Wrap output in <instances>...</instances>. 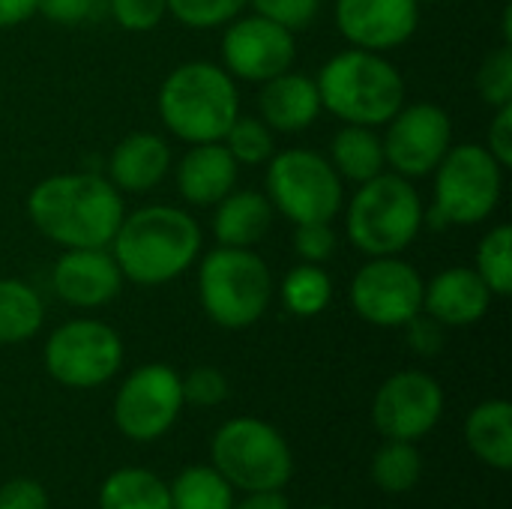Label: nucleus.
I'll list each match as a JSON object with an SVG mask.
<instances>
[{"label":"nucleus","instance_id":"412c9836","mask_svg":"<svg viewBox=\"0 0 512 509\" xmlns=\"http://www.w3.org/2000/svg\"><path fill=\"white\" fill-rule=\"evenodd\" d=\"M171 171V147L156 132H132L108 156V180L117 192H150Z\"/></svg>","mask_w":512,"mask_h":509},{"label":"nucleus","instance_id":"79ce46f5","mask_svg":"<svg viewBox=\"0 0 512 509\" xmlns=\"http://www.w3.org/2000/svg\"><path fill=\"white\" fill-rule=\"evenodd\" d=\"M39 9V0H0V30L18 27L27 18H33Z\"/></svg>","mask_w":512,"mask_h":509},{"label":"nucleus","instance_id":"4c0bfd02","mask_svg":"<svg viewBox=\"0 0 512 509\" xmlns=\"http://www.w3.org/2000/svg\"><path fill=\"white\" fill-rule=\"evenodd\" d=\"M108 9V0H39V15L54 24H87Z\"/></svg>","mask_w":512,"mask_h":509},{"label":"nucleus","instance_id":"393cba45","mask_svg":"<svg viewBox=\"0 0 512 509\" xmlns=\"http://www.w3.org/2000/svg\"><path fill=\"white\" fill-rule=\"evenodd\" d=\"M99 509H171V492L147 468H120L105 477Z\"/></svg>","mask_w":512,"mask_h":509},{"label":"nucleus","instance_id":"a19ab883","mask_svg":"<svg viewBox=\"0 0 512 509\" xmlns=\"http://www.w3.org/2000/svg\"><path fill=\"white\" fill-rule=\"evenodd\" d=\"M486 150L504 165H512V102L495 108V117L489 123V138H486Z\"/></svg>","mask_w":512,"mask_h":509},{"label":"nucleus","instance_id":"6ab92c4d","mask_svg":"<svg viewBox=\"0 0 512 509\" xmlns=\"http://www.w3.org/2000/svg\"><path fill=\"white\" fill-rule=\"evenodd\" d=\"M258 117L273 129V132H285V135H294V132H306L318 114L324 111L321 108V96H318V84L312 75L306 72H282L270 81L261 84V93H258Z\"/></svg>","mask_w":512,"mask_h":509},{"label":"nucleus","instance_id":"4468645a","mask_svg":"<svg viewBox=\"0 0 512 509\" xmlns=\"http://www.w3.org/2000/svg\"><path fill=\"white\" fill-rule=\"evenodd\" d=\"M297 60V39L288 27L264 15H237L225 24L222 36V69L237 81L264 84L288 69Z\"/></svg>","mask_w":512,"mask_h":509},{"label":"nucleus","instance_id":"c03bdc74","mask_svg":"<svg viewBox=\"0 0 512 509\" xmlns=\"http://www.w3.org/2000/svg\"><path fill=\"white\" fill-rule=\"evenodd\" d=\"M501 33H504V42H512V9H504V21H501Z\"/></svg>","mask_w":512,"mask_h":509},{"label":"nucleus","instance_id":"7c9ffc66","mask_svg":"<svg viewBox=\"0 0 512 509\" xmlns=\"http://www.w3.org/2000/svg\"><path fill=\"white\" fill-rule=\"evenodd\" d=\"M222 144L228 147L237 165H267V159L276 153V132L261 117L237 114Z\"/></svg>","mask_w":512,"mask_h":509},{"label":"nucleus","instance_id":"20e7f679","mask_svg":"<svg viewBox=\"0 0 512 509\" xmlns=\"http://www.w3.org/2000/svg\"><path fill=\"white\" fill-rule=\"evenodd\" d=\"M156 108L165 129L180 141H222L240 114L237 81L219 63L189 60L165 75Z\"/></svg>","mask_w":512,"mask_h":509},{"label":"nucleus","instance_id":"c9c22d12","mask_svg":"<svg viewBox=\"0 0 512 509\" xmlns=\"http://www.w3.org/2000/svg\"><path fill=\"white\" fill-rule=\"evenodd\" d=\"M105 12L123 30L147 33V30H156L162 18L168 15V0H108Z\"/></svg>","mask_w":512,"mask_h":509},{"label":"nucleus","instance_id":"58836bf2","mask_svg":"<svg viewBox=\"0 0 512 509\" xmlns=\"http://www.w3.org/2000/svg\"><path fill=\"white\" fill-rule=\"evenodd\" d=\"M0 509H51V501L42 483L15 477L0 486Z\"/></svg>","mask_w":512,"mask_h":509},{"label":"nucleus","instance_id":"423d86ee","mask_svg":"<svg viewBox=\"0 0 512 509\" xmlns=\"http://www.w3.org/2000/svg\"><path fill=\"white\" fill-rule=\"evenodd\" d=\"M273 273L255 249L216 246L198 267V300L207 318L225 330L258 324L273 303Z\"/></svg>","mask_w":512,"mask_h":509},{"label":"nucleus","instance_id":"dca6fc26","mask_svg":"<svg viewBox=\"0 0 512 509\" xmlns=\"http://www.w3.org/2000/svg\"><path fill=\"white\" fill-rule=\"evenodd\" d=\"M339 33L351 48L390 51L405 45L420 27L417 0H336L333 9Z\"/></svg>","mask_w":512,"mask_h":509},{"label":"nucleus","instance_id":"cd10ccee","mask_svg":"<svg viewBox=\"0 0 512 509\" xmlns=\"http://www.w3.org/2000/svg\"><path fill=\"white\" fill-rule=\"evenodd\" d=\"M171 509H231L234 486L210 465H192L168 486Z\"/></svg>","mask_w":512,"mask_h":509},{"label":"nucleus","instance_id":"f3484780","mask_svg":"<svg viewBox=\"0 0 512 509\" xmlns=\"http://www.w3.org/2000/svg\"><path fill=\"white\" fill-rule=\"evenodd\" d=\"M123 273L108 246L102 249H63L51 270L54 294L75 309H99L123 288Z\"/></svg>","mask_w":512,"mask_h":509},{"label":"nucleus","instance_id":"4be33fe9","mask_svg":"<svg viewBox=\"0 0 512 509\" xmlns=\"http://www.w3.org/2000/svg\"><path fill=\"white\" fill-rule=\"evenodd\" d=\"M213 237L219 246L252 249L261 243L273 225V204L264 192L231 189L219 204H213Z\"/></svg>","mask_w":512,"mask_h":509},{"label":"nucleus","instance_id":"f03ea898","mask_svg":"<svg viewBox=\"0 0 512 509\" xmlns=\"http://www.w3.org/2000/svg\"><path fill=\"white\" fill-rule=\"evenodd\" d=\"M201 243V225L192 213L171 204H147L123 216L108 249L123 279L153 288L195 267Z\"/></svg>","mask_w":512,"mask_h":509},{"label":"nucleus","instance_id":"39448f33","mask_svg":"<svg viewBox=\"0 0 512 509\" xmlns=\"http://www.w3.org/2000/svg\"><path fill=\"white\" fill-rule=\"evenodd\" d=\"M426 207L414 183L381 171L357 186L345 207V231L354 249L369 258L402 255L423 231Z\"/></svg>","mask_w":512,"mask_h":509},{"label":"nucleus","instance_id":"7ed1b4c3","mask_svg":"<svg viewBox=\"0 0 512 509\" xmlns=\"http://www.w3.org/2000/svg\"><path fill=\"white\" fill-rule=\"evenodd\" d=\"M321 108L354 126H387L405 105V78L378 51L348 48L333 54L315 75Z\"/></svg>","mask_w":512,"mask_h":509},{"label":"nucleus","instance_id":"2f4dec72","mask_svg":"<svg viewBox=\"0 0 512 509\" xmlns=\"http://www.w3.org/2000/svg\"><path fill=\"white\" fill-rule=\"evenodd\" d=\"M477 90L486 105L501 108L512 102V42L492 48L477 69Z\"/></svg>","mask_w":512,"mask_h":509},{"label":"nucleus","instance_id":"ddd939ff","mask_svg":"<svg viewBox=\"0 0 512 509\" xmlns=\"http://www.w3.org/2000/svg\"><path fill=\"white\" fill-rule=\"evenodd\" d=\"M381 141L387 168L405 180H420L429 177L453 147V120L435 102L402 105L390 117Z\"/></svg>","mask_w":512,"mask_h":509},{"label":"nucleus","instance_id":"2eb2a0df","mask_svg":"<svg viewBox=\"0 0 512 509\" xmlns=\"http://www.w3.org/2000/svg\"><path fill=\"white\" fill-rule=\"evenodd\" d=\"M444 417V390L441 384L417 369L390 375L372 402V423L387 441L426 438Z\"/></svg>","mask_w":512,"mask_h":509},{"label":"nucleus","instance_id":"e433bc0d","mask_svg":"<svg viewBox=\"0 0 512 509\" xmlns=\"http://www.w3.org/2000/svg\"><path fill=\"white\" fill-rule=\"evenodd\" d=\"M252 9L282 27H288L291 33L306 30L321 9V0H249Z\"/></svg>","mask_w":512,"mask_h":509},{"label":"nucleus","instance_id":"bb28decb","mask_svg":"<svg viewBox=\"0 0 512 509\" xmlns=\"http://www.w3.org/2000/svg\"><path fill=\"white\" fill-rule=\"evenodd\" d=\"M279 297L282 306L297 315V318H315L321 315L330 300H333V279L324 270V264H306L300 261L297 267H291L279 285Z\"/></svg>","mask_w":512,"mask_h":509},{"label":"nucleus","instance_id":"f8f14e48","mask_svg":"<svg viewBox=\"0 0 512 509\" xmlns=\"http://www.w3.org/2000/svg\"><path fill=\"white\" fill-rule=\"evenodd\" d=\"M423 276L399 255L369 258L351 279V306L372 327H405L423 312Z\"/></svg>","mask_w":512,"mask_h":509},{"label":"nucleus","instance_id":"37998d69","mask_svg":"<svg viewBox=\"0 0 512 509\" xmlns=\"http://www.w3.org/2000/svg\"><path fill=\"white\" fill-rule=\"evenodd\" d=\"M231 509H291L288 507V498L282 495V489L276 492H246V498Z\"/></svg>","mask_w":512,"mask_h":509},{"label":"nucleus","instance_id":"1a4fd4ad","mask_svg":"<svg viewBox=\"0 0 512 509\" xmlns=\"http://www.w3.org/2000/svg\"><path fill=\"white\" fill-rule=\"evenodd\" d=\"M213 468L240 492H276L294 474L288 441L258 417H234L213 435Z\"/></svg>","mask_w":512,"mask_h":509},{"label":"nucleus","instance_id":"a878e982","mask_svg":"<svg viewBox=\"0 0 512 509\" xmlns=\"http://www.w3.org/2000/svg\"><path fill=\"white\" fill-rule=\"evenodd\" d=\"M45 303L21 279H0V345H21L42 330Z\"/></svg>","mask_w":512,"mask_h":509},{"label":"nucleus","instance_id":"a211bd4d","mask_svg":"<svg viewBox=\"0 0 512 509\" xmlns=\"http://www.w3.org/2000/svg\"><path fill=\"white\" fill-rule=\"evenodd\" d=\"M492 306V291L474 267H447L423 288V312L444 327H471Z\"/></svg>","mask_w":512,"mask_h":509},{"label":"nucleus","instance_id":"ea45409f","mask_svg":"<svg viewBox=\"0 0 512 509\" xmlns=\"http://www.w3.org/2000/svg\"><path fill=\"white\" fill-rule=\"evenodd\" d=\"M405 330H408V348L420 357H435L444 348V324H438L426 312L414 315L405 324Z\"/></svg>","mask_w":512,"mask_h":509},{"label":"nucleus","instance_id":"6e6552de","mask_svg":"<svg viewBox=\"0 0 512 509\" xmlns=\"http://www.w3.org/2000/svg\"><path fill=\"white\" fill-rule=\"evenodd\" d=\"M267 201L288 222H333L345 207V180L327 156L309 147L276 150L267 159Z\"/></svg>","mask_w":512,"mask_h":509},{"label":"nucleus","instance_id":"c85d7f7f","mask_svg":"<svg viewBox=\"0 0 512 509\" xmlns=\"http://www.w3.org/2000/svg\"><path fill=\"white\" fill-rule=\"evenodd\" d=\"M423 477V456L411 441H387L372 459V480L387 495H408Z\"/></svg>","mask_w":512,"mask_h":509},{"label":"nucleus","instance_id":"473e14b6","mask_svg":"<svg viewBox=\"0 0 512 509\" xmlns=\"http://www.w3.org/2000/svg\"><path fill=\"white\" fill-rule=\"evenodd\" d=\"M249 0H168V12L192 30H213L234 21Z\"/></svg>","mask_w":512,"mask_h":509},{"label":"nucleus","instance_id":"9b49d317","mask_svg":"<svg viewBox=\"0 0 512 509\" xmlns=\"http://www.w3.org/2000/svg\"><path fill=\"white\" fill-rule=\"evenodd\" d=\"M180 375L165 363H147L126 375L114 396V426L123 438L147 444L162 438L183 411Z\"/></svg>","mask_w":512,"mask_h":509},{"label":"nucleus","instance_id":"9d476101","mask_svg":"<svg viewBox=\"0 0 512 509\" xmlns=\"http://www.w3.org/2000/svg\"><path fill=\"white\" fill-rule=\"evenodd\" d=\"M45 372L69 390H96L123 366V339L114 327L96 318L60 324L42 348Z\"/></svg>","mask_w":512,"mask_h":509},{"label":"nucleus","instance_id":"aec40b11","mask_svg":"<svg viewBox=\"0 0 512 509\" xmlns=\"http://www.w3.org/2000/svg\"><path fill=\"white\" fill-rule=\"evenodd\" d=\"M240 165L222 141L192 144L177 162V189L192 207H213L237 186Z\"/></svg>","mask_w":512,"mask_h":509},{"label":"nucleus","instance_id":"b1692460","mask_svg":"<svg viewBox=\"0 0 512 509\" xmlns=\"http://www.w3.org/2000/svg\"><path fill=\"white\" fill-rule=\"evenodd\" d=\"M327 159L345 183H357V186L378 177L387 168L381 135L372 126H354V123H345L333 135Z\"/></svg>","mask_w":512,"mask_h":509},{"label":"nucleus","instance_id":"f257e3e1","mask_svg":"<svg viewBox=\"0 0 512 509\" xmlns=\"http://www.w3.org/2000/svg\"><path fill=\"white\" fill-rule=\"evenodd\" d=\"M126 216L123 192L105 174L69 171L39 180L27 195V219L60 249H102Z\"/></svg>","mask_w":512,"mask_h":509},{"label":"nucleus","instance_id":"49530a36","mask_svg":"<svg viewBox=\"0 0 512 509\" xmlns=\"http://www.w3.org/2000/svg\"><path fill=\"white\" fill-rule=\"evenodd\" d=\"M417 3H432V0H417Z\"/></svg>","mask_w":512,"mask_h":509},{"label":"nucleus","instance_id":"a18cd8bd","mask_svg":"<svg viewBox=\"0 0 512 509\" xmlns=\"http://www.w3.org/2000/svg\"><path fill=\"white\" fill-rule=\"evenodd\" d=\"M312 509H336V507H312Z\"/></svg>","mask_w":512,"mask_h":509},{"label":"nucleus","instance_id":"f704fd0d","mask_svg":"<svg viewBox=\"0 0 512 509\" xmlns=\"http://www.w3.org/2000/svg\"><path fill=\"white\" fill-rule=\"evenodd\" d=\"M183 402L195 408H216L228 399V378L216 366H198L189 375H180Z\"/></svg>","mask_w":512,"mask_h":509},{"label":"nucleus","instance_id":"72a5a7b5","mask_svg":"<svg viewBox=\"0 0 512 509\" xmlns=\"http://www.w3.org/2000/svg\"><path fill=\"white\" fill-rule=\"evenodd\" d=\"M294 252L306 264H327L336 255L339 237L333 231V222H300L294 225Z\"/></svg>","mask_w":512,"mask_h":509},{"label":"nucleus","instance_id":"0eeeda50","mask_svg":"<svg viewBox=\"0 0 512 509\" xmlns=\"http://www.w3.org/2000/svg\"><path fill=\"white\" fill-rule=\"evenodd\" d=\"M432 174L435 198L426 219L435 228L480 225L501 204L507 168L486 150V144L450 147Z\"/></svg>","mask_w":512,"mask_h":509},{"label":"nucleus","instance_id":"c756f323","mask_svg":"<svg viewBox=\"0 0 512 509\" xmlns=\"http://www.w3.org/2000/svg\"><path fill=\"white\" fill-rule=\"evenodd\" d=\"M474 270L489 285L492 297H510L512 294V228L495 225L477 246Z\"/></svg>","mask_w":512,"mask_h":509},{"label":"nucleus","instance_id":"5701e85b","mask_svg":"<svg viewBox=\"0 0 512 509\" xmlns=\"http://www.w3.org/2000/svg\"><path fill=\"white\" fill-rule=\"evenodd\" d=\"M465 441L471 453L495 468L510 471L512 468V408L507 399H489L480 402L465 423Z\"/></svg>","mask_w":512,"mask_h":509}]
</instances>
